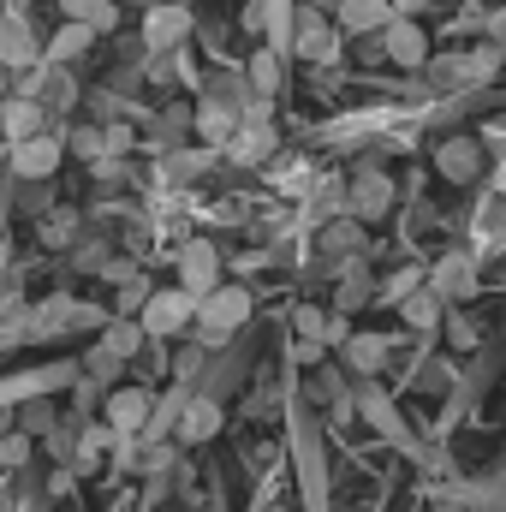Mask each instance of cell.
Listing matches in <instances>:
<instances>
[{
	"label": "cell",
	"instance_id": "1",
	"mask_svg": "<svg viewBox=\"0 0 506 512\" xmlns=\"http://www.w3.org/2000/svg\"><path fill=\"white\" fill-rule=\"evenodd\" d=\"M251 84L245 78H233V72H215V78H203L197 84V137L209 143V149H221L239 120H245V108H251Z\"/></svg>",
	"mask_w": 506,
	"mask_h": 512
},
{
	"label": "cell",
	"instance_id": "2",
	"mask_svg": "<svg viewBox=\"0 0 506 512\" xmlns=\"http://www.w3.org/2000/svg\"><path fill=\"white\" fill-rule=\"evenodd\" d=\"M251 310H256V298H251V286H239V280H221L215 292H203L197 298V322H191V334H197V346L203 352H221L245 322H251Z\"/></svg>",
	"mask_w": 506,
	"mask_h": 512
},
{
	"label": "cell",
	"instance_id": "3",
	"mask_svg": "<svg viewBox=\"0 0 506 512\" xmlns=\"http://www.w3.org/2000/svg\"><path fill=\"white\" fill-rule=\"evenodd\" d=\"M340 42H346V30L334 24V12L298 0V12H292V24H286V48H292L298 60H310V66H334V60H340Z\"/></svg>",
	"mask_w": 506,
	"mask_h": 512
},
{
	"label": "cell",
	"instance_id": "4",
	"mask_svg": "<svg viewBox=\"0 0 506 512\" xmlns=\"http://www.w3.org/2000/svg\"><path fill=\"white\" fill-rule=\"evenodd\" d=\"M370 256V221H358V215H334V221H322L316 227V274H328V280H340L352 262H364Z\"/></svg>",
	"mask_w": 506,
	"mask_h": 512
},
{
	"label": "cell",
	"instance_id": "5",
	"mask_svg": "<svg viewBox=\"0 0 506 512\" xmlns=\"http://www.w3.org/2000/svg\"><path fill=\"white\" fill-rule=\"evenodd\" d=\"M191 36H197V12H191V0H155V6H143V54L191 48Z\"/></svg>",
	"mask_w": 506,
	"mask_h": 512
},
{
	"label": "cell",
	"instance_id": "6",
	"mask_svg": "<svg viewBox=\"0 0 506 512\" xmlns=\"http://www.w3.org/2000/svg\"><path fill=\"white\" fill-rule=\"evenodd\" d=\"M137 322H143L149 340H179V334H191V322H197V298H191L185 286H155V292L143 298Z\"/></svg>",
	"mask_w": 506,
	"mask_h": 512
},
{
	"label": "cell",
	"instance_id": "7",
	"mask_svg": "<svg viewBox=\"0 0 506 512\" xmlns=\"http://www.w3.org/2000/svg\"><path fill=\"white\" fill-rule=\"evenodd\" d=\"M280 149V137H274V114H268V102H251L245 108V120L239 131L221 143V161H239V167H268V155Z\"/></svg>",
	"mask_w": 506,
	"mask_h": 512
},
{
	"label": "cell",
	"instance_id": "8",
	"mask_svg": "<svg viewBox=\"0 0 506 512\" xmlns=\"http://www.w3.org/2000/svg\"><path fill=\"white\" fill-rule=\"evenodd\" d=\"M60 161H66V131L60 126L36 131V137H24V143H6V173H12V179H54Z\"/></svg>",
	"mask_w": 506,
	"mask_h": 512
},
{
	"label": "cell",
	"instance_id": "9",
	"mask_svg": "<svg viewBox=\"0 0 506 512\" xmlns=\"http://www.w3.org/2000/svg\"><path fill=\"white\" fill-rule=\"evenodd\" d=\"M435 173H441L447 185H477V179L489 173V143L471 137V131L441 137V143H435Z\"/></svg>",
	"mask_w": 506,
	"mask_h": 512
},
{
	"label": "cell",
	"instance_id": "10",
	"mask_svg": "<svg viewBox=\"0 0 506 512\" xmlns=\"http://www.w3.org/2000/svg\"><path fill=\"white\" fill-rule=\"evenodd\" d=\"M173 286H185L191 298L221 286V245L215 239H179L173 251Z\"/></svg>",
	"mask_w": 506,
	"mask_h": 512
},
{
	"label": "cell",
	"instance_id": "11",
	"mask_svg": "<svg viewBox=\"0 0 506 512\" xmlns=\"http://www.w3.org/2000/svg\"><path fill=\"white\" fill-rule=\"evenodd\" d=\"M393 203H399L393 173H381V167H358V173L346 179V215H358V221H381V215H393Z\"/></svg>",
	"mask_w": 506,
	"mask_h": 512
},
{
	"label": "cell",
	"instance_id": "12",
	"mask_svg": "<svg viewBox=\"0 0 506 512\" xmlns=\"http://www.w3.org/2000/svg\"><path fill=\"white\" fill-rule=\"evenodd\" d=\"M149 411H155V393L143 382H120V387H108V399H102V417H108L114 435H143Z\"/></svg>",
	"mask_w": 506,
	"mask_h": 512
},
{
	"label": "cell",
	"instance_id": "13",
	"mask_svg": "<svg viewBox=\"0 0 506 512\" xmlns=\"http://www.w3.org/2000/svg\"><path fill=\"white\" fill-rule=\"evenodd\" d=\"M381 54H387L393 66H405V72H423V60H429V30L399 12V18L381 30Z\"/></svg>",
	"mask_w": 506,
	"mask_h": 512
},
{
	"label": "cell",
	"instance_id": "14",
	"mask_svg": "<svg viewBox=\"0 0 506 512\" xmlns=\"http://www.w3.org/2000/svg\"><path fill=\"white\" fill-rule=\"evenodd\" d=\"M221 423H227L221 399H215V393H191V399H185V411H179L173 441H179V447H203V441H215V435H221Z\"/></svg>",
	"mask_w": 506,
	"mask_h": 512
},
{
	"label": "cell",
	"instance_id": "15",
	"mask_svg": "<svg viewBox=\"0 0 506 512\" xmlns=\"http://www.w3.org/2000/svg\"><path fill=\"white\" fill-rule=\"evenodd\" d=\"M423 280H429V292H441L447 304H459V298H471V292H477V256H465V251L441 256Z\"/></svg>",
	"mask_w": 506,
	"mask_h": 512
},
{
	"label": "cell",
	"instance_id": "16",
	"mask_svg": "<svg viewBox=\"0 0 506 512\" xmlns=\"http://www.w3.org/2000/svg\"><path fill=\"white\" fill-rule=\"evenodd\" d=\"M48 126H60V120H48V108L36 96H6L0 102V143H24V137H36Z\"/></svg>",
	"mask_w": 506,
	"mask_h": 512
},
{
	"label": "cell",
	"instance_id": "17",
	"mask_svg": "<svg viewBox=\"0 0 506 512\" xmlns=\"http://www.w3.org/2000/svg\"><path fill=\"white\" fill-rule=\"evenodd\" d=\"M36 60H42V36H36L18 12H0V66L24 72V66H36Z\"/></svg>",
	"mask_w": 506,
	"mask_h": 512
},
{
	"label": "cell",
	"instance_id": "18",
	"mask_svg": "<svg viewBox=\"0 0 506 512\" xmlns=\"http://www.w3.org/2000/svg\"><path fill=\"white\" fill-rule=\"evenodd\" d=\"M393 18H399L393 0H340V6H334V24H340L346 36H381Z\"/></svg>",
	"mask_w": 506,
	"mask_h": 512
},
{
	"label": "cell",
	"instance_id": "19",
	"mask_svg": "<svg viewBox=\"0 0 506 512\" xmlns=\"http://www.w3.org/2000/svg\"><path fill=\"white\" fill-rule=\"evenodd\" d=\"M90 48H96V30H90V24H78V18H66V24L42 42V60H48V66H78Z\"/></svg>",
	"mask_w": 506,
	"mask_h": 512
},
{
	"label": "cell",
	"instance_id": "20",
	"mask_svg": "<svg viewBox=\"0 0 506 512\" xmlns=\"http://www.w3.org/2000/svg\"><path fill=\"white\" fill-rule=\"evenodd\" d=\"M36 239H42L48 251H72V245L84 239V209H72V203H54L48 215H36Z\"/></svg>",
	"mask_w": 506,
	"mask_h": 512
},
{
	"label": "cell",
	"instance_id": "21",
	"mask_svg": "<svg viewBox=\"0 0 506 512\" xmlns=\"http://www.w3.org/2000/svg\"><path fill=\"white\" fill-rule=\"evenodd\" d=\"M340 358H346L352 376H381L387 358H393V340H387V334H358V328H352V340L340 346Z\"/></svg>",
	"mask_w": 506,
	"mask_h": 512
},
{
	"label": "cell",
	"instance_id": "22",
	"mask_svg": "<svg viewBox=\"0 0 506 512\" xmlns=\"http://www.w3.org/2000/svg\"><path fill=\"white\" fill-rule=\"evenodd\" d=\"M36 102L48 108V120L72 114V108H78V78H72V66H48V60H42V84H36Z\"/></svg>",
	"mask_w": 506,
	"mask_h": 512
},
{
	"label": "cell",
	"instance_id": "23",
	"mask_svg": "<svg viewBox=\"0 0 506 512\" xmlns=\"http://www.w3.org/2000/svg\"><path fill=\"white\" fill-rule=\"evenodd\" d=\"M399 316H405V328H411V334H435V328H441V316H447V298H441V292H429V280H423L411 298H399Z\"/></svg>",
	"mask_w": 506,
	"mask_h": 512
},
{
	"label": "cell",
	"instance_id": "24",
	"mask_svg": "<svg viewBox=\"0 0 506 512\" xmlns=\"http://www.w3.org/2000/svg\"><path fill=\"white\" fill-rule=\"evenodd\" d=\"M143 78H149V84H161V90H167V84H203V78H197V60H191V48L149 54V60H143Z\"/></svg>",
	"mask_w": 506,
	"mask_h": 512
},
{
	"label": "cell",
	"instance_id": "25",
	"mask_svg": "<svg viewBox=\"0 0 506 512\" xmlns=\"http://www.w3.org/2000/svg\"><path fill=\"white\" fill-rule=\"evenodd\" d=\"M268 185H274L280 197H304V191L316 185V167H310L304 155H268Z\"/></svg>",
	"mask_w": 506,
	"mask_h": 512
},
{
	"label": "cell",
	"instance_id": "26",
	"mask_svg": "<svg viewBox=\"0 0 506 512\" xmlns=\"http://www.w3.org/2000/svg\"><path fill=\"white\" fill-rule=\"evenodd\" d=\"M102 346H108L114 358L137 364V352L149 346V334H143V322H137V316H108V322H102Z\"/></svg>",
	"mask_w": 506,
	"mask_h": 512
},
{
	"label": "cell",
	"instance_id": "27",
	"mask_svg": "<svg viewBox=\"0 0 506 512\" xmlns=\"http://www.w3.org/2000/svg\"><path fill=\"white\" fill-rule=\"evenodd\" d=\"M370 298H376V274H370L364 262H352V268L334 280V310H346V316H352V310H364Z\"/></svg>",
	"mask_w": 506,
	"mask_h": 512
},
{
	"label": "cell",
	"instance_id": "28",
	"mask_svg": "<svg viewBox=\"0 0 506 512\" xmlns=\"http://www.w3.org/2000/svg\"><path fill=\"white\" fill-rule=\"evenodd\" d=\"M6 501H12V512H48L54 489L42 477H30V465H24V471H6Z\"/></svg>",
	"mask_w": 506,
	"mask_h": 512
},
{
	"label": "cell",
	"instance_id": "29",
	"mask_svg": "<svg viewBox=\"0 0 506 512\" xmlns=\"http://www.w3.org/2000/svg\"><path fill=\"white\" fill-rule=\"evenodd\" d=\"M161 149H179L185 137H197V102H173V108H161V120L149 131Z\"/></svg>",
	"mask_w": 506,
	"mask_h": 512
},
{
	"label": "cell",
	"instance_id": "30",
	"mask_svg": "<svg viewBox=\"0 0 506 512\" xmlns=\"http://www.w3.org/2000/svg\"><path fill=\"white\" fill-rule=\"evenodd\" d=\"M423 78H429V90H441V96L471 90V78H465V54H459V48H453V54H429V60H423Z\"/></svg>",
	"mask_w": 506,
	"mask_h": 512
},
{
	"label": "cell",
	"instance_id": "31",
	"mask_svg": "<svg viewBox=\"0 0 506 512\" xmlns=\"http://www.w3.org/2000/svg\"><path fill=\"white\" fill-rule=\"evenodd\" d=\"M245 84H251L256 102H274V90H280V54L274 48H256L245 60Z\"/></svg>",
	"mask_w": 506,
	"mask_h": 512
},
{
	"label": "cell",
	"instance_id": "32",
	"mask_svg": "<svg viewBox=\"0 0 506 512\" xmlns=\"http://www.w3.org/2000/svg\"><path fill=\"white\" fill-rule=\"evenodd\" d=\"M84 376H90V382H102V387H120V382H126V358H114V352L96 340V346L84 352Z\"/></svg>",
	"mask_w": 506,
	"mask_h": 512
},
{
	"label": "cell",
	"instance_id": "33",
	"mask_svg": "<svg viewBox=\"0 0 506 512\" xmlns=\"http://www.w3.org/2000/svg\"><path fill=\"white\" fill-rule=\"evenodd\" d=\"M501 66H506V48H495V42H483V48H465V78H471V90H477V84H489Z\"/></svg>",
	"mask_w": 506,
	"mask_h": 512
},
{
	"label": "cell",
	"instance_id": "34",
	"mask_svg": "<svg viewBox=\"0 0 506 512\" xmlns=\"http://www.w3.org/2000/svg\"><path fill=\"white\" fill-rule=\"evenodd\" d=\"M12 185H18V191H12V197H18V209H24V215H30V221H36V215H48V209H54V179H12Z\"/></svg>",
	"mask_w": 506,
	"mask_h": 512
},
{
	"label": "cell",
	"instance_id": "35",
	"mask_svg": "<svg viewBox=\"0 0 506 512\" xmlns=\"http://www.w3.org/2000/svg\"><path fill=\"white\" fill-rule=\"evenodd\" d=\"M66 155H78V161H102V155H108V131L102 126H66Z\"/></svg>",
	"mask_w": 506,
	"mask_h": 512
},
{
	"label": "cell",
	"instance_id": "36",
	"mask_svg": "<svg viewBox=\"0 0 506 512\" xmlns=\"http://www.w3.org/2000/svg\"><path fill=\"white\" fill-rule=\"evenodd\" d=\"M30 459H36V435L6 429V435H0V471H24Z\"/></svg>",
	"mask_w": 506,
	"mask_h": 512
},
{
	"label": "cell",
	"instance_id": "37",
	"mask_svg": "<svg viewBox=\"0 0 506 512\" xmlns=\"http://www.w3.org/2000/svg\"><path fill=\"white\" fill-rule=\"evenodd\" d=\"M215 155H221V149H209V143H203V149H197V155H173V149H167V161H161V173H167V179H179V185H185V179H197V173H203V167H209V161H215Z\"/></svg>",
	"mask_w": 506,
	"mask_h": 512
},
{
	"label": "cell",
	"instance_id": "38",
	"mask_svg": "<svg viewBox=\"0 0 506 512\" xmlns=\"http://www.w3.org/2000/svg\"><path fill=\"white\" fill-rule=\"evenodd\" d=\"M322 328H328V310H316V304H298L292 310V334L304 340V346H322ZM328 352V346H322Z\"/></svg>",
	"mask_w": 506,
	"mask_h": 512
},
{
	"label": "cell",
	"instance_id": "39",
	"mask_svg": "<svg viewBox=\"0 0 506 512\" xmlns=\"http://www.w3.org/2000/svg\"><path fill=\"white\" fill-rule=\"evenodd\" d=\"M54 423H60V411H54L48 399H30V405H18V429H24V435H36V441H42Z\"/></svg>",
	"mask_w": 506,
	"mask_h": 512
},
{
	"label": "cell",
	"instance_id": "40",
	"mask_svg": "<svg viewBox=\"0 0 506 512\" xmlns=\"http://www.w3.org/2000/svg\"><path fill=\"white\" fill-rule=\"evenodd\" d=\"M149 292H155V286H149V280H143V268H131L126 280H120V298H114V316H137V310H143V298H149Z\"/></svg>",
	"mask_w": 506,
	"mask_h": 512
},
{
	"label": "cell",
	"instance_id": "41",
	"mask_svg": "<svg viewBox=\"0 0 506 512\" xmlns=\"http://www.w3.org/2000/svg\"><path fill=\"white\" fill-rule=\"evenodd\" d=\"M72 262H78V268H84V274H102V268H108V245H102V239H90V233H84V239H78V245H72Z\"/></svg>",
	"mask_w": 506,
	"mask_h": 512
},
{
	"label": "cell",
	"instance_id": "42",
	"mask_svg": "<svg viewBox=\"0 0 506 512\" xmlns=\"http://www.w3.org/2000/svg\"><path fill=\"white\" fill-rule=\"evenodd\" d=\"M78 24H90V30H96V36H108V30H114V24H120V0H90V12H84V18H78Z\"/></svg>",
	"mask_w": 506,
	"mask_h": 512
},
{
	"label": "cell",
	"instance_id": "43",
	"mask_svg": "<svg viewBox=\"0 0 506 512\" xmlns=\"http://www.w3.org/2000/svg\"><path fill=\"white\" fill-rule=\"evenodd\" d=\"M245 30H251V36H274V30H280V24H274V0H251V6H245Z\"/></svg>",
	"mask_w": 506,
	"mask_h": 512
},
{
	"label": "cell",
	"instance_id": "44",
	"mask_svg": "<svg viewBox=\"0 0 506 512\" xmlns=\"http://www.w3.org/2000/svg\"><path fill=\"white\" fill-rule=\"evenodd\" d=\"M358 405H364V411H370V423H381V429H387V435H399V423H393V405H387V393H376V387H370V393H364V399H358Z\"/></svg>",
	"mask_w": 506,
	"mask_h": 512
},
{
	"label": "cell",
	"instance_id": "45",
	"mask_svg": "<svg viewBox=\"0 0 506 512\" xmlns=\"http://www.w3.org/2000/svg\"><path fill=\"white\" fill-rule=\"evenodd\" d=\"M352 340V316L346 310H328V328H322V346H346Z\"/></svg>",
	"mask_w": 506,
	"mask_h": 512
},
{
	"label": "cell",
	"instance_id": "46",
	"mask_svg": "<svg viewBox=\"0 0 506 512\" xmlns=\"http://www.w3.org/2000/svg\"><path fill=\"white\" fill-rule=\"evenodd\" d=\"M173 370H179V382L191 387V382H197V370H203V346H185V352L173 358Z\"/></svg>",
	"mask_w": 506,
	"mask_h": 512
},
{
	"label": "cell",
	"instance_id": "47",
	"mask_svg": "<svg viewBox=\"0 0 506 512\" xmlns=\"http://www.w3.org/2000/svg\"><path fill=\"white\" fill-rule=\"evenodd\" d=\"M483 30H489V42H495V48H506V6L483 12Z\"/></svg>",
	"mask_w": 506,
	"mask_h": 512
},
{
	"label": "cell",
	"instance_id": "48",
	"mask_svg": "<svg viewBox=\"0 0 506 512\" xmlns=\"http://www.w3.org/2000/svg\"><path fill=\"white\" fill-rule=\"evenodd\" d=\"M429 6H435V0H393V12H405V18H423Z\"/></svg>",
	"mask_w": 506,
	"mask_h": 512
},
{
	"label": "cell",
	"instance_id": "49",
	"mask_svg": "<svg viewBox=\"0 0 506 512\" xmlns=\"http://www.w3.org/2000/svg\"><path fill=\"white\" fill-rule=\"evenodd\" d=\"M60 12H66V18H84V12H90V0H60Z\"/></svg>",
	"mask_w": 506,
	"mask_h": 512
},
{
	"label": "cell",
	"instance_id": "50",
	"mask_svg": "<svg viewBox=\"0 0 506 512\" xmlns=\"http://www.w3.org/2000/svg\"><path fill=\"white\" fill-rule=\"evenodd\" d=\"M310 6H322V12H334V6H340V0H310Z\"/></svg>",
	"mask_w": 506,
	"mask_h": 512
},
{
	"label": "cell",
	"instance_id": "51",
	"mask_svg": "<svg viewBox=\"0 0 506 512\" xmlns=\"http://www.w3.org/2000/svg\"><path fill=\"white\" fill-rule=\"evenodd\" d=\"M0 167H6V143H0Z\"/></svg>",
	"mask_w": 506,
	"mask_h": 512
},
{
	"label": "cell",
	"instance_id": "52",
	"mask_svg": "<svg viewBox=\"0 0 506 512\" xmlns=\"http://www.w3.org/2000/svg\"><path fill=\"white\" fill-rule=\"evenodd\" d=\"M0 512H12V501H0Z\"/></svg>",
	"mask_w": 506,
	"mask_h": 512
},
{
	"label": "cell",
	"instance_id": "53",
	"mask_svg": "<svg viewBox=\"0 0 506 512\" xmlns=\"http://www.w3.org/2000/svg\"><path fill=\"white\" fill-rule=\"evenodd\" d=\"M131 6H149V0H131Z\"/></svg>",
	"mask_w": 506,
	"mask_h": 512
},
{
	"label": "cell",
	"instance_id": "54",
	"mask_svg": "<svg viewBox=\"0 0 506 512\" xmlns=\"http://www.w3.org/2000/svg\"><path fill=\"white\" fill-rule=\"evenodd\" d=\"M268 512H286V507H268Z\"/></svg>",
	"mask_w": 506,
	"mask_h": 512
}]
</instances>
